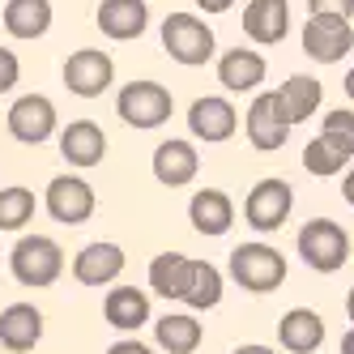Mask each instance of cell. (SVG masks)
Wrapping results in <instances>:
<instances>
[{
	"label": "cell",
	"instance_id": "obj_36",
	"mask_svg": "<svg viewBox=\"0 0 354 354\" xmlns=\"http://www.w3.org/2000/svg\"><path fill=\"white\" fill-rule=\"evenodd\" d=\"M231 354H273L269 346H257V342H252V346H235Z\"/></svg>",
	"mask_w": 354,
	"mask_h": 354
},
{
	"label": "cell",
	"instance_id": "obj_29",
	"mask_svg": "<svg viewBox=\"0 0 354 354\" xmlns=\"http://www.w3.org/2000/svg\"><path fill=\"white\" fill-rule=\"evenodd\" d=\"M35 192L21 188V184H9L0 188V231H21L30 218H35Z\"/></svg>",
	"mask_w": 354,
	"mask_h": 354
},
{
	"label": "cell",
	"instance_id": "obj_25",
	"mask_svg": "<svg viewBox=\"0 0 354 354\" xmlns=\"http://www.w3.org/2000/svg\"><path fill=\"white\" fill-rule=\"evenodd\" d=\"M277 103H282V111H286L290 124H303L308 115L320 111L324 86H320L316 77H308V73H295V77H286L282 86H277Z\"/></svg>",
	"mask_w": 354,
	"mask_h": 354
},
{
	"label": "cell",
	"instance_id": "obj_6",
	"mask_svg": "<svg viewBox=\"0 0 354 354\" xmlns=\"http://www.w3.org/2000/svg\"><path fill=\"white\" fill-rule=\"evenodd\" d=\"M290 209H295V192L286 180H257L243 201V222L257 235H273L277 226H286Z\"/></svg>",
	"mask_w": 354,
	"mask_h": 354
},
{
	"label": "cell",
	"instance_id": "obj_27",
	"mask_svg": "<svg viewBox=\"0 0 354 354\" xmlns=\"http://www.w3.org/2000/svg\"><path fill=\"white\" fill-rule=\"evenodd\" d=\"M180 303H188L192 312H209V308H218V303H222V269L209 265V261H192L188 290H184Z\"/></svg>",
	"mask_w": 354,
	"mask_h": 354
},
{
	"label": "cell",
	"instance_id": "obj_22",
	"mask_svg": "<svg viewBox=\"0 0 354 354\" xmlns=\"http://www.w3.org/2000/svg\"><path fill=\"white\" fill-rule=\"evenodd\" d=\"M103 316L120 333H137L141 324H149V295L137 286H111L103 299Z\"/></svg>",
	"mask_w": 354,
	"mask_h": 354
},
{
	"label": "cell",
	"instance_id": "obj_1",
	"mask_svg": "<svg viewBox=\"0 0 354 354\" xmlns=\"http://www.w3.org/2000/svg\"><path fill=\"white\" fill-rule=\"evenodd\" d=\"M9 273L17 277L21 286H56L64 273V248L52 235H21L9 252Z\"/></svg>",
	"mask_w": 354,
	"mask_h": 354
},
{
	"label": "cell",
	"instance_id": "obj_3",
	"mask_svg": "<svg viewBox=\"0 0 354 354\" xmlns=\"http://www.w3.org/2000/svg\"><path fill=\"white\" fill-rule=\"evenodd\" d=\"M286 273H290V265H286V257L273 243H239L231 252V277L252 295L277 290L286 282Z\"/></svg>",
	"mask_w": 354,
	"mask_h": 354
},
{
	"label": "cell",
	"instance_id": "obj_28",
	"mask_svg": "<svg viewBox=\"0 0 354 354\" xmlns=\"http://www.w3.org/2000/svg\"><path fill=\"white\" fill-rule=\"evenodd\" d=\"M354 162L350 149H342L337 141H328V137H316L303 145V171L308 175H320V180H328V175H342L346 167Z\"/></svg>",
	"mask_w": 354,
	"mask_h": 354
},
{
	"label": "cell",
	"instance_id": "obj_10",
	"mask_svg": "<svg viewBox=\"0 0 354 354\" xmlns=\"http://www.w3.org/2000/svg\"><path fill=\"white\" fill-rule=\"evenodd\" d=\"M43 209L52 214L60 226H82L94 214V188L82 180V175H56V180L47 184Z\"/></svg>",
	"mask_w": 354,
	"mask_h": 354
},
{
	"label": "cell",
	"instance_id": "obj_39",
	"mask_svg": "<svg viewBox=\"0 0 354 354\" xmlns=\"http://www.w3.org/2000/svg\"><path fill=\"white\" fill-rule=\"evenodd\" d=\"M346 316H350V324H354V286H350V295H346Z\"/></svg>",
	"mask_w": 354,
	"mask_h": 354
},
{
	"label": "cell",
	"instance_id": "obj_13",
	"mask_svg": "<svg viewBox=\"0 0 354 354\" xmlns=\"http://www.w3.org/2000/svg\"><path fill=\"white\" fill-rule=\"evenodd\" d=\"M149 167H154V180H158V184H167V188H184V184L196 180L201 154H196L192 141H184V137H167V141L154 149Z\"/></svg>",
	"mask_w": 354,
	"mask_h": 354
},
{
	"label": "cell",
	"instance_id": "obj_18",
	"mask_svg": "<svg viewBox=\"0 0 354 354\" xmlns=\"http://www.w3.org/2000/svg\"><path fill=\"white\" fill-rule=\"evenodd\" d=\"M124 273V248L120 243H90L73 257V277L82 286H111L115 277Z\"/></svg>",
	"mask_w": 354,
	"mask_h": 354
},
{
	"label": "cell",
	"instance_id": "obj_15",
	"mask_svg": "<svg viewBox=\"0 0 354 354\" xmlns=\"http://www.w3.org/2000/svg\"><path fill=\"white\" fill-rule=\"evenodd\" d=\"M188 218H192V231L196 235L218 239V235H226L235 226V201L226 196L222 188H201L188 201Z\"/></svg>",
	"mask_w": 354,
	"mask_h": 354
},
{
	"label": "cell",
	"instance_id": "obj_24",
	"mask_svg": "<svg viewBox=\"0 0 354 354\" xmlns=\"http://www.w3.org/2000/svg\"><path fill=\"white\" fill-rule=\"evenodd\" d=\"M154 342L167 354H192L201 342H205V328L192 312H167L162 320H154Z\"/></svg>",
	"mask_w": 354,
	"mask_h": 354
},
{
	"label": "cell",
	"instance_id": "obj_20",
	"mask_svg": "<svg viewBox=\"0 0 354 354\" xmlns=\"http://www.w3.org/2000/svg\"><path fill=\"white\" fill-rule=\"evenodd\" d=\"M98 21V30H103L107 39L115 43H129V39H141L145 26H149V9H145V0H103L94 13Z\"/></svg>",
	"mask_w": 354,
	"mask_h": 354
},
{
	"label": "cell",
	"instance_id": "obj_8",
	"mask_svg": "<svg viewBox=\"0 0 354 354\" xmlns=\"http://www.w3.org/2000/svg\"><path fill=\"white\" fill-rule=\"evenodd\" d=\"M115 82V60L103 47H82L64 60V86L77 98H103Z\"/></svg>",
	"mask_w": 354,
	"mask_h": 354
},
{
	"label": "cell",
	"instance_id": "obj_37",
	"mask_svg": "<svg viewBox=\"0 0 354 354\" xmlns=\"http://www.w3.org/2000/svg\"><path fill=\"white\" fill-rule=\"evenodd\" d=\"M342 354H354V324L346 328V337H342Z\"/></svg>",
	"mask_w": 354,
	"mask_h": 354
},
{
	"label": "cell",
	"instance_id": "obj_4",
	"mask_svg": "<svg viewBox=\"0 0 354 354\" xmlns=\"http://www.w3.org/2000/svg\"><path fill=\"white\" fill-rule=\"evenodd\" d=\"M299 257L316 273H337L350 261V235L333 218H308L299 231Z\"/></svg>",
	"mask_w": 354,
	"mask_h": 354
},
{
	"label": "cell",
	"instance_id": "obj_26",
	"mask_svg": "<svg viewBox=\"0 0 354 354\" xmlns=\"http://www.w3.org/2000/svg\"><path fill=\"white\" fill-rule=\"evenodd\" d=\"M188 273H192V257H184V252H158L149 261V286H154L158 299H184Z\"/></svg>",
	"mask_w": 354,
	"mask_h": 354
},
{
	"label": "cell",
	"instance_id": "obj_38",
	"mask_svg": "<svg viewBox=\"0 0 354 354\" xmlns=\"http://www.w3.org/2000/svg\"><path fill=\"white\" fill-rule=\"evenodd\" d=\"M346 98H350V103H354V68L346 73Z\"/></svg>",
	"mask_w": 354,
	"mask_h": 354
},
{
	"label": "cell",
	"instance_id": "obj_17",
	"mask_svg": "<svg viewBox=\"0 0 354 354\" xmlns=\"http://www.w3.org/2000/svg\"><path fill=\"white\" fill-rule=\"evenodd\" d=\"M43 342V312L35 303H9L0 312V346L9 354H26Z\"/></svg>",
	"mask_w": 354,
	"mask_h": 354
},
{
	"label": "cell",
	"instance_id": "obj_31",
	"mask_svg": "<svg viewBox=\"0 0 354 354\" xmlns=\"http://www.w3.org/2000/svg\"><path fill=\"white\" fill-rule=\"evenodd\" d=\"M312 17H337V21H350L354 17V0H308Z\"/></svg>",
	"mask_w": 354,
	"mask_h": 354
},
{
	"label": "cell",
	"instance_id": "obj_9",
	"mask_svg": "<svg viewBox=\"0 0 354 354\" xmlns=\"http://www.w3.org/2000/svg\"><path fill=\"white\" fill-rule=\"evenodd\" d=\"M56 103L47 94H21L9 107V137L21 145H43L47 137H56Z\"/></svg>",
	"mask_w": 354,
	"mask_h": 354
},
{
	"label": "cell",
	"instance_id": "obj_5",
	"mask_svg": "<svg viewBox=\"0 0 354 354\" xmlns=\"http://www.w3.org/2000/svg\"><path fill=\"white\" fill-rule=\"evenodd\" d=\"M171 111H175V98L158 82H129L115 94V115L129 124V129H141V133L162 129L171 120Z\"/></svg>",
	"mask_w": 354,
	"mask_h": 354
},
{
	"label": "cell",
	"instance_id": "obj_19",
	"mask_svg": "<svg viewBox=\"0 0 354 354\" xmlns=\"http://www.w3.org/2000/svg\"><path fill=\"white\" fill-rule=\"evenodd\" d=\"M218 82L226 94H252L265 82V56L252 47H231L218 56Z\"/></svg>",
	"mask_w": 354,
	"mask_h": 354
},
{
	"label": "cell",
	"instance_id": "obj_23",
	"mask_svg": "<svg viewBox=\"0 0 354 354\" xmlns=\"http://www.w3.org/2000/svg\"><path fill=\"white\" fill-rule=\"evenodd\" d=\"M0 21H5V30L13 39H26V43L43 39L52 30V0H9Z\"/></svg>",
	"mask_w": 354,
	"mask_h": 354
},
{
	"label": "cell",
	"instance_id": "obj_32",
	"mask_svg": "<svg viewBox=\"0 0 354 354\" xmlns=\"http://www.w3.org/2000/svg\"><path fill=\"white\" fill-rule=\"evenodd\" d=\"M17 82H21V60L9 52V47H0V94H9Z\"/></svg>",
	"mask_w": 354,
	"mask_h": 354
},
{
	"label": "cell",
	"instance_id": "obj_2",
	"mask_svg": "<svg viewBox=\"0 0 354 354\" xmlns=\"http://www.w3.org/2000/svg\"><path fill=\"white\" fill-rule=\"evenodd\" d=\"M214 47H218V39H214L205 17H196V13H167V21H162V52L175 64H184V68L209 64Z\"/></svg>",
	"mask_w": 354,
	"mask_h": 354
},
{
	"label": "cell",
	"instance_id": "obj_7",
	"mask_svg": "<svg viewBox=\"0 0 354 354\" xmlns=\"http://www.w3.org/2000/svg\"><path fill=\"white\" fill-rule=\"evenodd\" d=\"M295 124L286 120L282 103H277V90H265L252 98V107L243 115V133H248V145L257 149V154H273V149H282L286 137H290Z\"/></svg>",
	"mask_w": 354,
	"mask_h": 354
},
{
	"label": "cell",
	"instance_id": "obj_33",
	"mask_svg": "<svg viewBox=\"0 0 354 354\" xmlns=\"http://www.w3.org/2000/svg\"><path fill=\"white\" fill-rule=\"evenodd\" d=\"M107 354H154V350H149L145 342H137V337H120Z\"/></svg>",
	"mask_w": 354,
	"mask_h": 354
},
{
	"label": "cell",
	"instance_id": "obj_14",
	"mask_svg": "<svg viewBox=\"0 0 354 354\" xmlns=\"http://www.w3.org/2000/svg\"><path fill=\"white\" fill-rule=\"evenodd\" d=\"M243 35L261 47H277L290 35V0H248Z\"/></svg>",
	"mask_w": 354,
	"mask_h": 354
},
{
	"label": "cell",
	"instance_id": "obj_35",
	"mask_svg": "<svg viewBox=\"0 0 354 354\" xmlns=\"http://www.w3.org/2000/svg\"><path fill=\"white\" fill-rule=\"evenodd\" d=\"M342 196H346V205L354 209V167H346V175H342Z\"/></svg>",
	"mask_w": 354,
	"mask_h": 354
},
{
	"label": "cell",
	"instance_id": "obj_34",
	"mask_svg": "<svg viewBox=\"0 0 354 354\" xmlns=\"http://www.w3.org/2000/svg\"><path fill=\"white\" fill-rule=\"evenodd\" d=\"M231 5H235V0H196V9H201V13H226Z\"/></svg>",
	"mask_w": 354,
	"mask_h": 354
},
{
	"label": "cell",
	"instance_id": "obj_21",
	"mask_svg": "<svg viewBox=\"0 0 354 354\" xmlns=\"http://www.w3.org/2000/svg\"><path fill=\"white\" fill-rule=\"evenodd\" d=\"M324 333L328 328H324L320 312H312V308H290L277 320V346L290 354H316L324 346Z\"/></svg>",
	"mask_w": 354,
	"mask_h": 354
},
{
	"label": "cell",
	"instance_id": "obj_16",
	"mask_svg": "<svg viewBox=\"0 0 354 354\" xmlns=\"http://www.w3.org/2000/svg\"><path fill=\"white\" fill-rule=\"evenodd\" d=\"M103 154H107V133L98 129L94 120H73L68 129L60 133V158L68 167H77V171L98 167Z\"/></svg>",
	"mask_w": 354,
	"mask_h": 354
},
{
	"label": "cell",
	"instance_id": "obj_12",
	"mask_svg": "<svg viewBox=\"0 0 354 354\" xmlns=\"http://www.w3.org/2000/svg\"><path fill=\"white\" fill-rule=\"evenodd\" d=\"M303 52L316 64H337L342 56L354 52V26L337 17H308L303 26Z\"/></svg>",
	"mask_w": 354,
	"mask_h": 354
},
{
	"label": "cell",
	"instance_id": "obj_11",
	"mask_svg": "<svg viewBox=\"0 0 354 354\" xmlns=\"http://www.w3.org/2000/svg\"><path fill=\"white\" fill-rule=\"evenodd\" d=\"M235 129H239V111H235L231 98H222V94H205V98H196L188 107V133L196 141H205V145L231 141Z\"/></svg>",
	"mask_w": 354,
	"mask_h": 354
},
{
	"label": "cell",
	"instance_id": "obj_30",
	"mask_svg": "<svg viewBox=\"0 0 354 354\" xmlns=\"http://www.w3.org/2000/svg\"><path fill=\"white\" fill-rule=\"evenodd\" d=\"M320 137L337 141L342 149H350V154H354V111H350V107H337V111H328V115L320 120Z\"/></svg>",
	"mask_w": 354,
	"mask_h": 354
}]
</instances>
